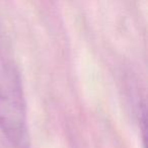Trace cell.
I'll use <instances>...</instances> for the list:
<instances>
[{"mask_svg": "<svg viewBox=\"0 0 148 148\" xmlns=\"http://www.w3.org/2000/svg\"><path fill=\"white\" fill-rule=\"evenodd\" d=\"M0 130L16 148L27 144V114L17 70L0 61Z\"/></svg>", "mask_w": 148, "mask_h": 148, "instance_id": "1", "label": "cell"}]
</instances>
